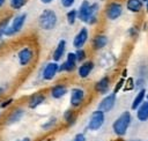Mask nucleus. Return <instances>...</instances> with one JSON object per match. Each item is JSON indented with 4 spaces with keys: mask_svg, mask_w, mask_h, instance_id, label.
<instances>
[{
    "mask_svg": "<svg viewBox=\"0 0 148 141\" xmlns=\"http://www.w3.org/2000/svg\"><path fill=\"white\" fill-rule=\"evenodd\" d=\"M146 99H147V102H148V95H147V96H146Z\"/></svg>",
    "mask_w": 148,
    "mask_h": 141,
    "instance_id": "obj_41",
    "label": "nucleus"
},
{
    "mask_svg": "<svg viewBox=\"0 0 148 141\" xmlns=\"http://www.w3.org/2000/svg\"><path fill=\"white\" fill-rule=\"evenodd\" d=\"M86 99V90L81 87H75L71 89V96H69V104L72 107H80Z\"/></svg>",
    "mask_w": 148,
    "mask_h": 141,
    "instance_id": "obj_9",
    "label": "nucleus"
},
{
    "mask_svg": "<svg viewBox=\"0 0 148 141\" xmlns=\"http://www.w3.org/2000/svg\"><path fill=\"white\" fill-rule=\"evenodd\" d=\"M45 98L46 97L43 92H35L28 98V106L34 110L37 106H39L40 104H43L45 102Z\"/></svg>",
    "mask_w": 148,
    "mask_h": 141,
    "instance_id": "obj_20",
    "label": "nucleus"
},
{
    "mask_svg": "<svg viewBox=\"0 0 148 141\" xmlns=\"http://www.w3.org/2000/svg\"><path fill=\"white\" fill-rule=\"evenodd\" d=\"M27 3L28 0H8V5L13 10H21Z\"/></svg>",
    "mask_w": 148,
    "mask_h": 141,
    "instance_id": "obj_26",
    "label": "nucleus"
},
{
    "mask_svg": "<svg viewBox=\"0 0 148 141\" xmlns=\"http://www.w3.org/2000/svg\"><path fill=\"white\" fill-rule=\"evenodd\" d=\"M37 23L40 30L51 31L58 24V14L52 8H45L37 17Z\"/></svg>",
    "mask_w": 148,
    "mask_h": 141,
    "instance_id": "obj_2",
    "label": "nucleus"
},
{
    "mask_svg": "<svg viewBox=\"0 0 148 141\" xmlns=\"http://www.w3.org/2000/svg\"><path fill=\"white\" fill-rule=\"evenodd\" d=\"M143 84H145V79H143V77H139V79H136V81L134 82V88H136V89L140 90L141 88H145Z\"/></svg>",
    "mask_w": 148,
    "mask_h": 141,
    "instance_id": "obj_31",
    "label": "nucleus"
},
{
    "mask_svg": "<svg viewBox=\"0 0 148 141\" xmlns=\"http://www.w3.org/2000/svg\"><path fill=\"white\" fill-rule=\"evenodd\" d=\"M124 13V5L120 0H110L104 7V17L108 21H117Z\"/></svg>",
    "mask_w": 148,
    "mask_h": 141,
    "instance_id": "obj_3",
    "label": "nucleus"
},
{
    "mask_svg": "<svg viewBox=\"0 0 148 141\" xmlns=\"http://www.w3.org/2000/svg\"><path fill=\"white\" fill-rule=\"evenodd\" d=\"M59 73V64L54 60L49 61L42 69V79L44 81H52Z\"/></svg>",
    "mask_w": 148,
    "mask_h": 141,
    "instance_id": "obj_11",
    "label": "nucleus"
},
{
    "mask_svg": "<svg viewBox=\"0 0 148 141\" xmlns=\"http://www.w3.org/2000/svg\"><path fill=\"white\" fill-rule=\"evenodd\" d=\"M128 36L131 38H136L139 36V28L138 27H131L128 29Z\"/></svg>",
    "mask_w": 148,
    "mask_h": 141,
    "instance_id": "obj_30",
    "label": "nucleus"
},
{
    "mask_svg": "<svg viewBox=\"0 0 148 141\" xmlns=\"http://www.w3.org/2000/svg\"><path fill=\"white\" fill-rule=\"evenodd\" d=\"M64 121L69 126H72L76 121V114L72 109H68L64 112Z\"/></svg>",
    "mask_w": 148,
    "mask_h": 141,
    "instance_id": "obj_24",
    "label": "nucleus"
},
{
    "mask_svg": "<svg viewBox=\"0 0 148 141\" xmlns=\"http://www.w3.org/2000/svg\"><path fill=\"white\" fill-rule=\"evenodd\" d=\"M66 46H67L66 40H65V39H60V40L58 42V44H57V46H56L53 53H52V60H54V61H57V62L60 61V60L64 58L65 53H66Z\"/></svg>",
    "mask_w": 148,
    "mask_h": 141,
    "instance_id": "obj_18",
    "label": "nucleus"
},
{
    "mask_svg": "<svg viewBox=\"0 0 148 141\" xmlns=\"http://www.w3.org/2000/svg\"><path fill=\"white\" fill-rule=\"evenodd\" d=\"M125 8L132 14H140L145 8V3L141 0H125Z\"/></svg>",
    "mask_w": 148,
    "mask_h": 141,
    "instance_id": "obj_16",
    "label": "nucleus"
},
{
    "mask_svg": "<svg viewBox=\"0 0 148 141\" xmlns=\"http://www.w3.org/2000/svg\"><path fill=\"white\" fill-rule=\"evenodd\" d=\"M110 84H111V79H110V76L105 75V76L101 77V79L95 83L94 89H95V91H96L97 94H99V95H106L108 91H109V89H110Z\"/></svg>",
    "mask_w": 148,
    "mask_h": 141,
    "instance_id": "obj_15",
    "label": "nucleus"
},
{
    "mask_svg": "<svg viewBox=\"0 0 148 141\" xmlns=\"http://www.w3.org/2000/svg\"><path fill=\"white\" fill-rule=\"evenodd\" d=\"M76 0H59V3L61 5L62 8H66V9H69L74 6Z\"/></svg>",
    "mask_w": 148,
    "mask_h": 141,
    "instance_id": "obj_29",
    "label": "nucleus"
},
{
    "mask_svg": "<svg viewBox=\"0 0 148 141\" xmlns=\"http://www.w3.org/2000/svg\"><path fill=\"white\" fill-rule=\"evenodd\" d=\"M146 96H147V94H146V89H145V88H141V89L138 91V94L135 95V97L133 98L132 104H131V109H132V110H136V109L145 102Z\"/></svg>",
    "mask_w": 148,
    "mask_h": 141,
    "instance_id": "obj_21",
    "label": "nucleus"
},
{
    "mask_svg": "<svg viewBox=\"0 0 148 141\" xmlns=\"http://www.w3.org/2000/svg\"><path fill=\"white\" fill-rule=\"evenodd\" d=\"M73 141H86V136H84L83 133H77V134L74 136Z\"/></svg>",
    "mask_w": 148,
    "mask_h": 141,
    "instance_id": "obj_34",
    "label": "nucleus"
},
{
    "mask_svg": "<svg viewBox=\"0 0 148 141\" xmlns=\"http://www.w3.org/2000/svg\"><path fill=\"white\" fill-rule=\"evenodd\" d=\"M24 116V110L22 107H15L14 110L10 111V113L8 114L7 119H6V124L7 125H13L18 123Z\"/></svg>",
    "mask_w": 148,
    "mask_h": 141,
    "instance_id": "obj_19",
    "label": "nucleus"
},
{
    "mask_svg": "<svg viewBox=\"0 0 148 141\" xmlns=\"http://www.w3.org/2000/svg\"><path fill=\"white\" fill-rule=\"evenodd\" d=\"M124 84H125V80H124V77H123V79H120V80L117 82V86L114 87L113 92H114V94H117V92H118V91H119V90H120V89L124 87Z\"/></svg>",
    "mask_w": 148,
    "mask_h": 141,
    "instance_id": "obj_32",
    "label": "nucleus"
},
{
    "mask_svg": "<svg viewBox=\"0 0 148 141\" xmlns=\"http://www.w3.org/2000/svg\"><path fill=\"white\" fill-rule=\"evenodd\" d=\"M14 102V98H8V99H5L3 102H1L0 103V107L1 109H6V107H8L12 103Z\"/></svg>",
    "mask_w": 148,
    "mask_h": 141,
    "instance_id": "obj_33",
    "label": "nucleus"
},
{
    "mask_svg": "<svg viewBox=\"0 0 148 141\" xmlns=\"http://www.w3.org/2000/svg\"><path fill=\"white\" fill-rule=\"evenodd\" d=\"M56 0H39V2L42 3V5H45V6H49V5H51V3H53Z\"/></svg>",
    "mask_w": 148,
    "mask_h": 141,
    "instance_id": "obj_35",
    "label": "nucleus"
},
{
    "mask_svg": "<svg viewBox=\"0 0 148 141\" xmlns=\"http://www.w3.org/2000/svg\"><path fill=\"white\" fill-rule=\"evenodd\" d=\"M56 124H57V118H51V119H49L45 124L42 125V128H43L44 131H49V129L53 128V127L56 126Z\"/></svg>",
    "mask_w": 148,
    "mask_h": 141,
    "instance_id": "obj_28",
    "label": "nucleus"
},
{
    "mask_svg": "<svg viewBox=\"0 0 148 141\" xmlns=\"http://www.w3.org/2000/svg\"><path fill=\"white\" fill-rule=\"evenodd\" d=\"M27 13H18L12 17L10 23L5 32V37H13L20 34L27 22Z\"/></svg>",
    "mask_w": 148,
    "mask_h": 141,
    "instance_id": "obj_4",
    "label": "nucleus"
},
{
    "mask_svg": "<svg viewBox=\"0 0 148 141\" xmlns=\"http://www.w3.org/2000/svg\"><path fill=\"white\" fill-rule=\"evenodd\" d=\"M98 13H99V3L90 2L89 0L81 1L77 8L79 21L88 25H95L98 22Z\"/></svg>",
    "mask_w": 148,
    "mask_h": 141,
    "instance_id": "obj_1",
    "label": "nucleus"
},
{
    "mask_svg": "<svg viewBox=\"0 0 148 141\" xmlns=\"http://www.w3.org/2000/svg\"><path fill=\"white\" fill-rule=\"evenodd\" d=\"M136 118L139 121H147L148 120V102H143L136 109Z\"/></svg>",
    "mask_w": 148,
    "mask_h": 141,
    "instance_id": "obj_22",
    "label": "nucleus"
},
{
    "mask_svg": "<svg viewBox=\"0 0 148 141\" xmlns=\"http://www.w3.org/2000/svg\"><path fill=\"white\" fill-rule=\"evenodd\" d=\"M88 40H89V29L87 27H82L75 34V36L73 38V42H72V45L75 50L76 49H82L88 43Z\"/></svg>",
    "mask_w": 148,
    "mask_h": 141,
    "instance_id": "obj_10",
    "label": "nucleus"
},
{
    "mask_svg": "<svg viewBox=\"0 0 148 141\" xmlns=\"http://www.w3.org/2000/svg\"><path fill=\"white\" fill-rule=\"evenodd\" d=\"M13 16H7V17H3L0 20V40L5 37V32L10 23V20H12Z\"/></svg>",
    "mask_w": 148,
    "mask_h": 141,
    "instance_id": "obj_25",
    "label": "nucleus"
},
{
    "mask_svg": "<svg viewBox=\"0 0 148 141\" xmlns=\"http://www.w3.org/2000/svg\"><path fill=\"white\" fill-rule=\"evenodd\" d=\"M145 9H146V12L148 13V2H146V3H145Z\"/></svg>",
    "mask_w": 148,
    "mask_h": 141,
    "instance_id": "obj_39",
    "label": "nucleus"
},
{
    "mask_svg": "<svg viewBox=\"0 0 148 141\" xmlns=\"http://www.w3.org/2000/svg\"><path fill=\"white\" fill-rule=\"evenodd\" d=\"M94 67H95V64L91 60H86V61L81 62L76 68L77 76L80 79H87L94 70Z\"/></svg>",
    "mask_w": 148,
    "mask_h": 141,
    "instance_id": "obj_13",
    "label": "nucleus"
},
{
    "mask_svg": "<svg viewBox=\"0 0 148 141\" xmlns=\"http://www.w3.org/2000/svg\"><path fill=\"white\" fill-rule=\"evenodd\" d=\"M6 3H7V0H0V9H2Z\"/></svg>",
    "mask_w": 148,
    "mask_h": 141,
    "instance_id": "obj_36",
    "label": "nucleus"
},
{
    "mask_svg": "<svg viewBox=\"0 0 148 141\" xmlns=\"http://www.w3.org/2000/svg\"><path fill=\"white\" fill-rule=\"evenodd\" d=\"M75 55H76V60H77L79 64L87 60V51L83 47L82 49H76L75 50Z\"/></svg>",
    "mask_w": 148,
    "mask_h": 141,
    "instance_id": "obj_27",
    "label": "nucleus"
},
{
    "mask_svg": "<svg viewBox=\"0 0 148 141\" xmlns=\"http://www.w3.org/2000/svg\"><path fill=\"white\" fill-rule=\"evenodd\" d=\"M104 120H105V112H103L101 110H95L89 117L87 128L89 131H98L103 126Z\"/></svg>",
    "mask_w": 148,
    "mask_h": 141,
    "instance_id": "obj_7",
    "label": "nucleus"
},
{
    "mask_svg": "<svg viewBox=\"0 0 148 141\" xmlns=\"http://www.w3.org/2000/svg\"><path fill=\"white\" fill-rule=\"evenodd\" d=\"M17 61L21 67H28L35 59V50L31 46H22L17 51Z\"/></svg>",
    "mask_w": 148,
    "mask_h": 141,
    "instance_id": "obj_6",
    "label": "nucleus"
},
{
    "mask_svg": "<svg viewBox=\"0 0 148 141\" xmlns=\"http://www.w3.org/2000/svg\"><path fill=\"white\" fill-rule=\"evenodd\" d=\"M109 43V38L104 34H96L91 39V49L94 51L103 50Z\"/></svg>",
    "mask_w": 148,
    "mask_h": 141,
    "instance_id": "obj_14",
    "label": "nucleus"
},
{
    "mask_svg": "<svg viewBox=\"0 0 148 141\" xmlns=\"http://www.w3.org/2000/svg\"><path fill=\"white\" fill-rule=\"evenodd\" d=\"M116 101H117V94L114 92H111V94H108L105 95L102 101L98 103L97 105V110H101L103 112H110L114 105H116Z\"/></svg>",
    "mask_w": 148,
    "mask_h": 141,
    "instance_id": "obj_12",
    "label": "nucleus"
},
{
    "mask_svg": "<svg viewBox=\"0 0 148 141\" xmlns=\"http://www.w3.org/2000/svg\"><path fill=\"white\" fill-rule=\"evenodd\" d=\"M65 17H66V22H67L68 25H74L76 23V21L79 20V17H77V9L76 8H73V7L69 8L66 12Z\"/></svg>",
    "mask_w": 148,
    "mask_h": 141,
    "instance_id": "obj_23",
    "label": "nucleus"
},
{
    "mask_svg": "<svg viewBox=\"0 0 148 141\" xmlns=\"http://www.w3.org/2000/svg\"><path fill=\"white\" fill-rule=\"evenodd\" d=\"M77 68V60L75 52H68L66 60L59 65V73H72Z\"/></svg>",
    "mask_w": 148,
    "mask_h": 141,
    "instance_id": "obj_8",
    "label": "nucleus"
},
{
    "mask_svg": "<svg viewBox=\"0 0 148 141\" xmlns=\"http://www.w3.org/2000/svg\"><path fill=\"white\" fill-rule=\"evenodd\" d=\"M132 120V116L128 111H124L112 124V131L117 136H124L127 133Z\"/></svg>",
    "mask_w": 148,
    "mask_h": 141,
    "instance_id": "obj_5",
    "label": "nucleus"
},
{
    "mask_svg": "<svg viewBox=\"0 0 148 141\" xmlns=\"http://www.w3.org/2000/svg\"><path fill=\"white\" fill-rule=\"evenodd\" d=\"M67 92H68V88H67L66 84H64V83H57V84L52 86L51 89H50V95H51V97L54 98V99H60V98H62Z\"/></svg>",
    "mask_w": 148,
    "mask_h": 141,
    "instance_id": "obj_17",
    "label": "nucleus"
},
{
    "mask_svg": "<svg viewBox=\"0 0 148 141\" xmlns=\"http://www.w3.org/2000/svg\"><path fill=\"white\" fill-rule=\"evenodd\" d=\"M20 141H31V140H30V138L25 136V138H23V139H22V140H20Z\"/></svg>",
    "mask_w": 148,
    "mask_h": 141,
    "instance_id": "obj_38",
    "label": "nucleus"
},
{
    "mask_svg": "<svg viewBox=\"0 0 148 141\" xmlns=\"http://www.w3.org/2000/svg\"><path fill=\"white\" fill-rule=\"evenodd\" d=\"M131 141H141V140H131Z\"/></svg>",
    "mask_w": 148,
    "mask_h": 141,
    "instance_id": "obj_42",
    "label": "nucleus"
},
{
    "mask_svg": "<svg viewBox=\"0 0 148 141\" xmlns=\"http://www.w3.org/2000/svg\"><path fill=\"white\" fill-rule=\"evenodd\" d=\"M3 94H5V88L0 86V98H1V96H2Z\"/></svg>",
    "mask_w": 148,
    "mask_h": 141,
    "instance_id": "obj_37",
    "label": "nucleus"
},
{
    "mask_svg": "<svg viewBox=\"0 0 148 141\" xmlns=\"http://www.w3.org/2000/svg\"><path fill=\"white\" fill-rule=\"evenodd\" d=\"M141 1H142L143 3H146V2H148V0H141Z\"/></svg>",
    "mask_w": 148,
    "mask_h": 141,
    "instance_id": "obj_40",
    "label": "nucleus"
}]
</instances>
